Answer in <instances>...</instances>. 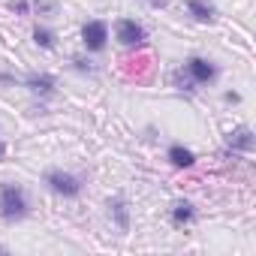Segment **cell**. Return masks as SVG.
I'll list each match as a JSON object with an SVG mask.
<instances>
[{"instance_id": "7", "label": "cell", "mask_w": 256, "mask_h": 256, "mask_svg": "<svg viewBox=\"0 0 256 256\" xmlns=\"http://www.w3.org/2000/svg\"><path fill=\"white\" fill-rule=\"evenodd\" d=\"M226 145H229V151L250 154V151H253V145H256V136H253L250 126H235V130L226 136Z\"/></svg>"}, {"instance_id": "4", "label": "cell", "mask_w": 256, "mask_h": 256, "mask_svg": "<svg viewBox=\"0 0 256 256\" xmlns=\"http://www.w3.org/2000/svg\"><path fill=\"white\" fill-rule=\"evenodd\" d=\"M145 40H148V30H145L136 18H120V22H118V42H120V46L139 48V46H145Z\"/></svg>"}, {"instance_id": "5", "label": "cell", "mask_w": 256, "mask_h": 256, "mask_svg": "<svg viewBox=\"0 0 256 256\" xmlns=\"http://www.w3.org/2000/svg\"><path fill=\"white\" fill-rule=\"evenodd\" d=\"M82 42H84L88 52H102L106 42H108V24L100 22V18L88 22V24L82 28Z\"/></svg>"}, {"instance_id": "2", "label": "cell", "mask_w": 256, "mask_h": 256, "mask_svg": "<svg viewBox=\"0 0 256 256\" xmlns=\"http://www.w3.org/2000/svg\"><path fill=\"white\" fill-rule=\"evenodd\" d=\"M46 184H48L52 193H58V196H64V199H76V196L82 193V187H84V181H82L78 175L64 172V169H52V172L46 175Z\"/></svg>"}, {"instance_id": "17", "label": "cell", "mask_w": 256, "mask_h": 256, "mask_svg": "<svg viewBox=\"0 0 256 256\" xmlns=\"http://www.w3.org/2000/svg\"><path fill=\"white\" fill-rule=\"evenodd\" d=\"M148 4H151V6H154V10H163V6H166V4H169V0H148Z\"/></svg>"}, {"instance_id": "12", "label": "cell", "mask_w": 256, "mask_h": 256, "mask_svg": "<svg viewBox=\"0 0 256 256\" xmlns=\"http://www.w3.org/2000/svg\"><path fill=\"white\" fill-rule=\"evenodd\" d=\"M54 40H58V36H54V30H48V28H36V30H34V42H36L40 48H48V52H52V48L58 46Z\"/></svg>"}, {"instance_id": "19", "label": "cell", "mask_w": 256, "mask_h": 256, "mask_svg": "<svg viewBox=\"0 0 256 256\" xmlns=\"http://www.w3.org/2000/svg\"><path fill=\"white\" fill-rule=\"evenodd\" d=\"M0 253H6V247H4V244H0Z\"/></svg>"}, {"instance_id": "3", "label": "cell", "mask_w": 256, "mask_h": 256, "mask_svg": "<svg viewBox=\"0 0 256 256\" xmlns=\"http://www.w3.org/2000/svg\"><path fill=\"white\" fill-rule=\"evenodd\" d=\"M181 72L190 78V84H211L217 78V66L208 58H187V64H184Z\"/></svg>"}, {"instance_id": "8", "label": "cell", "mask_w": 256, "mask_h": 256, "mask_svg": "<svg viewBox=\"0 0 256 256\" xmlns=\"http://www.w3.org/2000/svg\"><path fill=\"white\" fill-rule=\"evenodd\" d=\"M108 214H112V220L118 223L120 232L130 229V208H126V199H120V196L108 199Z\"/></svg>"}, {"instance_id": "11", "label": "cell", "mask_w": 256, "mask_h": 256, "mask_svg": "<svg viewBox=\"0 0 256 256\" xmlns=\"http://www.w3.org/2000/svg\"><path fill=\"white\" fill-rule=\"evenodd\" d=\"M172 220L181 226V223H193L196 220V208L187 202V199H181V202H175V208H172Z\"/></svg>"}, {"instance_id": "15", "label": "cell", "mask_w": 256, "mask_h": 256, "mask_svg": "<svg viewBox=\"0 0 256 256\" xmlns=\"http://www.w3.org/2000/svg\"><path fill=\"white\" fill-rule=\"evenodd\" d=\"M72 66H76L78 72H88V76H90V72H96V66H94L88 58H72Z\"/></svg>"}, {"instance_id": "14", "label": "cell", "mask_w": 256, "mask_h": 256, "mask_svg": "<svg viewBox=\"0 0 256 256\" xmlns=\"http://www.w3.org/2000/svg\"><path fill=\"white\" fill-rule=\"evenodd\" d=\"M16 16H30V0H10L6 4Z\"/></svg>"}, {"instance_id": "10", "label": "cell", "mask_w": 256, "mask_h": 256, "mask_svg": "<svg viewBox=\"0 0 256 256\" xmlns=\"http://www.w3.org/2000/svg\"><path fill=\"white\" fill-rule=\"evenodd\" d=\"M169 163H172L175 169H190V166L196 163V154H193L190 148H184V145H172V148H169Z\"/></svg>"}, {"instance_id": "6", "label": "cell", "mask_w": 256, "mask_h": 256, "mask_svg": "<svg viewBox=\"0 0 256 256\" xmlns=\"http://www.w3.org/2000/svg\"><path fill=\"white\" fill-rule=\"evenodd\" d=\"M24 88L34 94V96H54L58 94V82H54V76H48V72H30L28 78H24Z\"/></svg>"}, {"instance_id": "16", "label": "cell", "mask_w": 256, "mask_h": 256, "mask_svg": "<svg viewBox=\"0 0 256 256\" xmlns=\"http://www.w3.org/2000/svg\"><path fill=\"white\" fill-rule=\"evenodd\" d=\"M0 82H4V84H16V76H10V72H0Z\"/></svg>"}, {"instance_id": "1", "label": "cell", "mask_w": 256, "mask_h": 256, "mask_svg": "<svg viewBox=\"0 0 256 256\" xmlns=\"http://www.w3.org/2000/svg\"><path fill=\"white\" fill-rule=\"evenodd\" d=\"M30 214V202L22 184H0V217L6 223H18Z\"/></svg>"}, {"instance_id": "18", "label": "cell", "mask_w": 256, "mask_h": 256, "mask_svg": "<svg viewBox=\"0 0 256 256\" xmlns=\"http://www.w3.org/2000/svg\"><path fill=\"white\" fill-rule=\"evenodd\" d=\"M4 157H6V142L0 139V160H4Z\"/></svg>"}, {"instance_id": "13", "label": "cell", "mask_w": 256, "mask_h": 256, "mask_svg": "<svg viewBox=\"0 0 256 256\" xmlns=\"http://www.w3.org/2000/svg\"><path fill=\"white\" fill-rule=\"evenodd\" d=\"M30 12H40V16L54 12V0H30Z\"/></svg>"}, {"instance_id": "9", "label": "cell", "mask_w": 256, "mask_h": 256, "mask_svg": "<svg viewBox=\"0 0 256 256\" xmlns=\"http://www.w3.org/2000/svg\"><path fill=\"white\" fill-rule=\"evenodd\" d=\"M187 12L196 22H214L217 18V6L208 4V0H187Z\"/></svg>"}]
</instances>
